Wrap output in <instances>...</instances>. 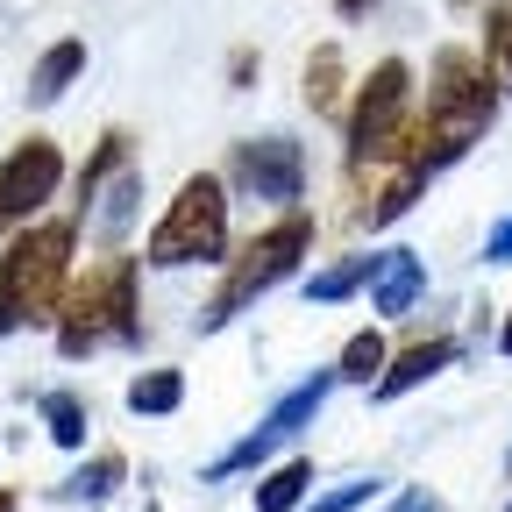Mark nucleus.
<instances>
[{
    "mask_svg": "<svg viewBox=\"0 0 512 512\" xmlns=\"http://www.w3.org/2000/svg\"><path fill=\"white\" fill-rule=\"evenodd\" d=\"M491 114H498V93H491V79H484V64L470 57V50H441V64H434V100H427V136H420V150L406 157L413 171H441V164H456L484 128H491Z\"/></svg>",
    "mask_w": 512,
    "mask_h": 512,
    "instance_id": "f257e3e1",
    "label": "nucleus"
},
{
    "mask_svg": "<svg viewBox=\"0 0 512 512\" xmlns=\"http://www.w3.org/2000/svg\"><path fill=\"white\" fill-rule=\"evenodd\" d=\"M64 278H72V221H36L29 235H15L0 249V335L50 320Z\"/></svg>",
    "mask_w": 512,
    "mask_h": 512,
    "instance_id": "f03ea898",
    "label": "nucleus"
},
{
    "mask_svg": "<svg viewBox=\"0 0 512 512\" xmlns=\"http://www.w3.org/2000/svg\"><path fill=\"white\" fill-rule=\"evenodd\" d=\"M136 335H143V320H136V264L128 256L64 292V320H57L64 356H93L100 342H136Z\"/></svg>",
    "mask_w": 512,
    "mask_h": 512,
    "instance_id": "7ed1b4c3",
    "label": "nucleus"
},
{
    "mask_svg": "<svg viewBox=\"0 0 512 512\" xmlns=\"http://www.w3.org/2000/svg\"><path fill=\"white\" fill-rule=\"evenodd\" d=\"M228 249V192L214 171L185 178L171 214L150 228V264L157 271H185V264H214V256Z\"/></svg>",
    "mask_w": 512,
    "mask_h": 512,
    "instance_id": "20e7f679",
    "label": "nucleus"
},
{
    "mask_svg": "<svg viewBox=\"0 0 512 512\" xmlns=\"http://www.w3.org/2000/svg\"><path fill=\"white\" fill-rule=\"evenodd\" d=\"M306 249H313V221H306V214H285L278 228H264V235L242 249V264L228 271V285L207 299L200 328H207V335H214V328H228V320H235L249 299H264L278 278H292V271H299V256H306Z\"/></svg>",
    "mask_w": 512,
    "mask_h": 512,
    "instance_id": "39448f33",
    "label": "nucleus"
},
{
    "mask_svg": "<svg viewBox=\"0 0 512 512\" xmlns=\"http://www.w3.org/2000/svg\"><path fill=\"white\" fill-rule=\"evenodd\" d=\"M406 100H413V72L399 57H384L377 72L363 79L356 93V114H349V150L356 157H384L399 143V128H406Z\"/></svg>",
    "mask_w": 512,
    "mask_h": 512,
    "instance_id": "423d86ee",
    "label": "nucleus"
},
{
    "mask_svg": "<svg viewBox=\"0 0 512 512\" xmlns=\"http://www.w3.org/2000/svg\"><path fill=\"white\" fill-rule=\"evenodd\" d=\"M228 178L249 192V200H271V207H292L306 192V150L292 136H249L235 143L228 157Z\"/></svg>",
    "mask_w": 512,
    "mask_h": 512,
    "instance_id": "0eeeda50",
    "label": "nucleus"
},
{
    "mask_svg": "<svg viewBox=\"0 0 512 512\" xmlns=\"http://www.w3.org/2000/svg\"><path fill=\"white\" fill-rule=\"evenodd\" d=\"M328 384H335V370H313V384H299V392H285L271 413H264V427H256V434H242L235 448H228V456L207 470V484H221V477H235V470H256V463H264L271 456V448H285L313 413H320V399H328Z\"/></svg>",
    "mask_w": 512,
    "mask_h": 512,
    "instance_id": "6e6552de",
    "label": "nucleus"
},
{
    "mask_svg": "<svg viewBox=\"0 0 512 512\" xmlns=\"http://www.w3.org/2000/svg\"><path fill=\"white\" fill-rule=\"evenodd\" d=\"M57 178H64L57 143L29 136L8 164H0V221H29V214H43V200L57 192Z\"/></svg>",
    "mask_w": 512,
    "mask_h": 512,
    "instance_id": "1a4fd4ad",
    "label": "nucleus"
},
{
    "mask_svg": "<svg viewBox=\"0 0 512 512\" xmlns=\"http://www.w3.org/2000/svg\"><path fill=\"white\" fill-rule=\"evenodd\" d=\"M136 207H143V171H136V164H114V171L93 185V200H86V228H93L100 242H121L128 221H136Z\"/></svg>",
    "mask_w": 512,
    "mask_h": 512,
    "instance_id": "9d476101",
    "label": "nucleus"
},
{
    "mask_svg": "<svg viewBox=\"0 0 512 512\" xmlns=\"http://www.w3.org/2000/svg\"><path fill=\"white\" fill-rule=\"evenodd\" d=\"M427 292V264H420V249H384L377 264H370V306L384 320H399L413 313V299Z\"/></svg>",
    "mask_w": 512,
    "mask_h": 512,
    "instance_id": "9b49d317",
    "label": "nucleus"
},
{
    "mask_svg": "<svg viewBox=\"0 0 512 512\" xmlns=\"http://www.w3.org/2000/svg\"><path fill=\"white\" fill-rule=\"evenodd\" d=\"M448 363H456V342H448V335H434V342H413L399 363H384V370H377V399H399V392H413V384L441 377Z\"/></svg>",
    "mask_w": 512,
    "mask_h": 512,
    "instance_id": "f8f14e48",
    "label": "nucleus"
},
{
    "mask_svg": "<svg viewBox=\"0 0 512 512\" xmlns=\"http://www.w3.org/2000/svg\"><path fill=\"white\" fill-rule=\"evenodd\" d=\"M79 72H86V43H79V36L50 43V50L36 57V72H29V107H50V100H64V86H72Z\"/></svg>",
    "mask_w": 512,
    "mask_h": 512,
    "instance_id": "ddd939ff",
    "label": "nucleus"
},
{
    "mask_svg": "<svg viewBox=\"0 0 512 512\" xmlns=\"http://www.w3.org/2000/svg\"><path fill=\"white\" fill-rule=\"evenodd\" d=\"M121 470H128V463L107 448V456H93L86 470H72V477H64V484H57V498H64V505H100V498L121 484Z\"/></svg>",
    "mask_w": 512,
    "mask_h": 512,
    "instance_id": "4468645a",
    "label": "nucleus"
},
{
    "mask_svg": "<svg viewBox=\"0 0 512 512\" xmlns=\"http://www.w3.org/2000/svg\"><path fill=\"white\" fill-rule=\"evenodd\" d=\"M306 484H313V463L306 456H292V463H278L264 484H256V512H299V498H306Z\"/></svg>",
    "mask_w": 512,
    "mask_h": 512,
    "instance_id": "2eb2a0df",
    "label": "nucleus"
},
{
    "mask_svg": "<svg viewBox=\"0 0 512 512\" xmlns=\"http://www.w3.org/2000/svg\"><path fill=\"white\" fill-rule=\"evenodd\" d=\"M178 399H185L178 370H143L136 384H128V413H178Z\"/></svg>",
    "mask_w": 512,
    "mask_h": 512,
    "instance_id": "dca6fc26",
    "label": "nucleus"
},
{
    "mask_svg": "<svg viewBox=\"0 0 512 512\" xmlns=\"http://www.w3.org/2000/svg\"><path fill=\"white\" fill-rule=\"evenodd\" d=\"M43 427L57 448H86V406L72 392H43Z\"/></svg>",
    "mask_w": 512,
    "mask_h": 512,
    "instance_id": "f3484780",
    "label": "nucleus"
},
{
    "mask_svg": "<svg viewBox=\"0 0 512 512\" xmlns=\"http://www.w3.org/2000/svg\"><path fill=\"white\" fill-rule=\"evenodd\" d=\"M370 264L377 256H349V264H328L320 278H306V299H320V306H335V299H349L363 278H370Z\"/></svg>",
    "mask_w": 512,
    "mask_h": 512,
    "instance_id": "a211bd4d",
    "label": "nucleus"
},
{
    "mask_svg": "<svg viewBox=\"0 0 512 512\" xmlns=\"http://www.w3.org/2000/svg\"><path fill=\"white\" fill-rule=\"evenodd\" d=\"M384 363H392V356H384V335H377V328H363V335H349V349H342L335 377H349V384H370Z\"/></svg>",
    "mask_w": 512,
    "mask_h": 512,
    "instance_id": "6ab92c4d",
    "label": "nucleus"
},
{
    "mask_svg": "<svg viewBox=\"0 0 512 512\" xmlns=\"http://www.w3.org/2000/svg\"><path fill=\"white\" fill-rule=\"evenodd\" d=\"M335 100H342V50H320L306 64V107L313 114H335Z\"/></svg>",
    "mask_w": 512,
    "mask_h": 512,
    "instance_id": "aec40b11",
    "label": "nucleus"
},
{
    "mask_svg": "<svg viewBox=\"0 0 512 512\" xmlns=\"http://www.w3.org/2000/svg\"><path fill=\"white\" fill-rule=\"evenodd\" d=\"M484 50H491V64H498V86L512 93V8H491V15H484Z\"/></svg>",
    "mask_w": 512,
    "mask_h": 512,
    "instance_id": "412c9836",
    "label": "nucleus"
},
{
    "mask_svg": "<svg viewBox=\"0 0 512 512\" xmlns=\"http://www.w3.org/2000/svg\"><path fill=\"white\" fill-rule=\"evenodd\" d=\"M114 164H128V136H107V143H100V150H93V164H86V171H79V207H86V200H93V185H100V178H107V171H114Z\"/></svg>",
    "mask_w": 512,
    "mask_h": 512,
    "instance_id": "4be33fe9",
    "label": "nucleus"
},
{
    "mask_svg": "<svg viewBox=\"0 0 512 512\" xmlns=\"http://www.w3.org/2000/svg\"><path fill=\"white\" fill-rule=\"evenodd\" d=\"M377 498V477H356V484H335L328 498H313L306 512H356V505H370Z\"/></svg>",
    "mask_w": 512,
    "mask_h": 512,
    "instance_id": "5701e85b",
    "label": "nucleus"
},
{
    "mask_svg": "<svg viewBox=\"0 0 512 512\" xmlns=\"http://www.w3.org/2000/svg\"><path fill=\"white\" fill-rule=\"evenodd\" d=\"M484 256H491V264H512V214L491 228V242H484Z\"/></svg>",
    "mask_w": 512,
    "mask_h": 512,
    "instance_id": "b1692460",
    "label": "nucleus"
},
{
    "mask_svg": "<svg viewBox=\"0 0 512 512\" xmlns=\"http://www.w3.org/2000/svg\"><path fill=\"white\" fill-rule=\"evenodd\" d=\"M392 512H441V498H434V491H399Z\"/></svg>",
    "mask_w": 512,
    "mask_h": 512,
    "instance_id": "393cba45",
    "label": "nucleus"
},
{
    "mask_svg": "<svg viewBox=\"0 0 512 512\" xmlns=\"http://www.w3.org/2000/svg\"><path fill=\"white\" fill-rule=\"evenodd\" d=\"M228 79H235V86H249V79H256V57H249V50H235V64H228Z\"/></svg>",
    "mask_w": 512,
    "mask_h": 512,
    "instance_id": "a878e982",
    "label": "nucleus"
},
{
    "mask_svg": "<svg viewBox=\"0 0 512 512\" xmlns=\"http://www.w3.org/2000/svg\"><path fill=\"white\" fill-rule=\"evenodd\" d=\"M363 8H370V0H335V15H349V22H356Z\"/></svg>",
    "mask_w": 512,
    "mask_h": 512,
    "instance_id": "bb28decb",
    "label": "nucleus"
},
{
    "mask_svg": "<svg viewBox=\"0 0 512 512\" xmlns=\"http://www.w3.org/2000/svg\"><path fill=\"white\" fill-rule=\"evenodd\" d=\"M498 349H505V356H512V320H505V335H498Z\"/></svg>",
    "mask_w": 512,
    "mask_h": 512,
    "instance_id": "cd10ccee",
    "label": "nucleus"
},
{
    "mask_svg": "<svg viewBox=\"0 0 512 512\" xmlns=\"http://www.w3.org/2000/svg\"><path fill=\"white\" fill-rule=\"evenodd\" d=\"M0 512H15V498H8V491H0Z\"/></svg>",
    "mask_w": 512,
    "mask_h": 512,
    "instance_id": "c85d7f7f",
    "label": "nucleus"
}]
</instances>
